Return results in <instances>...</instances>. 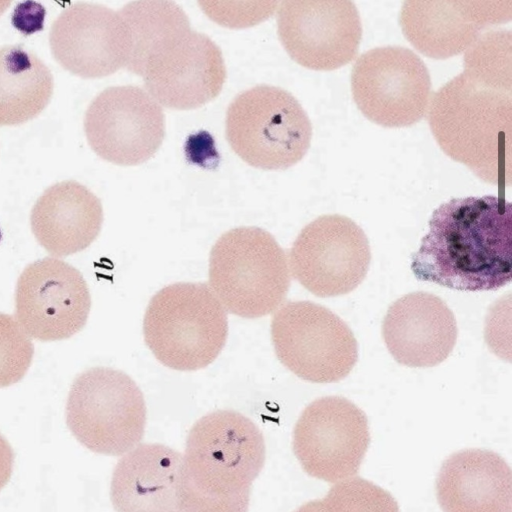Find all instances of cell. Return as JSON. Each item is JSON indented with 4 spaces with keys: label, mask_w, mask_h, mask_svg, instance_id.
Segmentation results:
<instances>
[{
    "label": "cell",
    "mask_w": 512,
    "mask_h": 512,
    "mask_svg": "<svg viewBox=\"0 0 512 512\" xmlns=\"http://www.w3.org/2000/svg\"><path fill=\"white\" fill-rule=\"evenodd\" d=\"M411 255L420 281L459 291L497 290L512 278L511 204L492 195L452 198L436 208Z\"/></svg>",
    "instance_id": "6da1fadb"
},
{
    "label": "cell",
    "mask_w": 512,
    "mask_h": 512,
    "mask_svg": "<svg viewBox=\"0 0 512 512\" xmlns=\"http://www.w3.org/2000/svg\"><path fill=\"white\" fill-rule=\"evenodd\" d=\"M257 425L234 410H216L190 429L178 484L183 512H247L251 484L265 463Z\"/></svg>",
    "instance_id": "7a4b0ae2"
},
{
    "label": "cell",
    "mask_w": 512,
    "mask_h": 512,
    "mask_svg": "<svg viewBox=\"0 0 512 512\" xmlns=\"http://www.w3.org/2000/svg\"><path fill=\"white\" fill-rule=\"evenodd\" d=\"M426 113L444 153L481 180L497 185L501 168L510 172L511 87L464 69L431 96Z\"/></svg>",
    "instance_id": "3957f363"
},
{
    "label": "cell",
    "mask_w": 512,
    "mask_h": 512,
    "mask_svg": "<svg viewBox=\"0 0 512 512\" xmlns=\"http://www.w3.org/2000/svg\"><path fill=\"white\" fill-rule=\"evenodd\" d=\"M143 335L164 366L178 371L199 370L211 364L226 343V311L207 283H174L151 298Z\"/></svg>",
    "instance_id": "277c9868"
},
{
    "label": "cell",
    "mask_w": 512,
    "mask_h": 512,
    "mask_svg": "<svg viewBox=\"0 0 512 512\" xmlns=\"http://www.w3.org/2000/svg\"><path fill=\"white\" fill-rule=\"evenodd\" d=\"M285 251L258 227H238L222 234L209 256V287L225 309L242 318L276 310L290 288Z\"/></svg>",
    "instance_id": "5b68a950"
},
{
    "label": "cell",
    "mask_w": 512,
    "mask_h": 512,
    "mask_svg": "<svg viewBox=\"0 0 512 512\" xmlns=\"http://www.w3.org/2000/svg\"><path fill=\"white\" fill-rule=\"evenodd\" d=\"M225 133L233 151L246 163L279 170L293 166L305 156L312 124L291 93L259 85L243 91L230 103Z\"/></svg>",
    "instance_id": "8992f818"
},
{
    "label": "cell",
    "mask_w": 512,
    "mask_h": 512,
    "mask_svg": "<svg viewBox=\"0 0 512 512\" xmlns=\"http://www.w3.org/2000/svg\"><path fill=\"white\" fill-rule=\"evenodd\" d=\"M66 423L76 440L90 451L124 455L143 438L145 400L140 388L124 372L93 367L72 383Z\"/></svg>",
    "instance_id": "52a82bcc"
},
{
    "label": "cell",
    "mask_w": 512,
    "mask_h": 512,
    "mask_svg": "<svg viewBox=\"0 0 512 512\" xmlns=\"http://www.w3.org/2000/svg\"><path fill=\"white\" fill-rule=\"evenodd\" d=\"M132 73L143 78L157 103L178 110L208 103L220 93L226 78L220 48L207 35L193 31L189 19L155 40Z\"/></svg>",
    "instance_id": "ba28073f"
},
{
    "label": "cell",
    "mask_w": 512,
    "mask_h": 512,
    "mask_svg": "<svg viewBox=\"0 0 512 512\" xmlns=\"http://www.w3.org/2000/svg\"><path fill=\"white\" fill-rule=\"evenodd\" d=\"M271 339L279 361L312 383L340 381L358 359L357 341L346 322L310 301L285 302L272 317Z\"/></svg>",
    "instance_id": "9c48e42d"
},
{
    "label": "cell",
    "mask_w": 512,
    "mask_h": 512,
    "mask_svg": "<svg viewBox=\"0 0 512 512\" xmlns=\"http://www.w3.org/2000/svg\"><path fill=\"white\" fill-rule=\"evenodd\" d=\"M351 91L362 114L384 127L419 122L432 96L427 66L402 46H381L362 53L352 69Z\"/></svg>",
    "instance_id": "30bf717a"
},
{
    "label": "cell",
    "mask_w": 512,
    "mask_h": 512,
    "mask_svg": "<svg viewBox=\"0 0 512 512\" xmlns=\"http://www.w3.org/2000/svg\"><path fill=\"white\" fill-rule=\"evenodd\" d=\"M293 277L318 297L352 292L364 280L371 261L368 238L350 218L322 215L307 224L290 249Z\"/></svg>",
    "instance_id": "8fae6325"
},
{
    "label": "cell",
    "mask_w": 512,
    "mask_h": 512,
    "mask_svg": "<svg viewBox=\"0 0 512 512\" xmlns=\"http://www.w3.org/2000/svg\"><path fill=\"white\" fill-rule=\"evenodd\" d=\"M369 443L365 413L340 396L311 402L298 418L292 437L293 452L303 470L330 483L358 472Z\"/></svg>",
    "instance_id": "7c38bea8"
},
{
    "label": "cell",
    "mask_w": 512,
    "mask_h": 512,
    "mask_svg": "<svg viewBox=\"0 0 512 512\" xmlns=\"http://www.w3.org/2000/svg\"><path fill=\"white\" fill-rule=\"evenodd\" d=\"M84 131L92 150L117 165L149 160L165 136V117L159 103L138 86L110 87L90 103Z\"/></svg>",
    "instance_id": "4fadbf2b"
},
{
    "label": "cell",
    "mask_w": 512,
    "mask_h": 512,
    "mask_svg": "<svg viewBox=\"0 0 512 512\" xmlns=\"http://www.w3.org/2000/svg\"><path fill=\"white\" fill-rule=\"evenodd\" d=\"M91 308L88 285L72 265L45 257L27 265L15 291V318L42 342L72 337L85 326Z\"/></svg>",
    "instance_id": "5bb4252c"
},
{
    "label": "cell",
    "mask_w": 512,
    "mask_h": 512,
    "mask_svg": "<svg viewBox=\"0 0 512 512\" xmlns=\"http://www.w3.org/2000/svg\"><path fill=\"white\" fill-rule=\"evenodd\" d=\"M279 39L289 56L313 70L352 61L362 38L358 9L349 0H286L277 16Z\"/></svg>",
    "instance_id": "9a60e30c"
},
{
    "label": "cell",
    "mask_w": 512,
    "mask_h": 512,
    "mask_svg": "<svg viewBox=\"0 0 512 512\" xmlns=\"http://www.w3.org/2000/svg\"><path fill=\"white\" fill-rule=\"evenodd\" d=\"M49 45L55 60L83 78H99L125 67L127 37L118 12L95 3L77 2L53 22Z\"/></svg>",
    "instance_id": "2e32d148"
},
{
    "label": "cell",
    "mask_w": 512,
    "mask_h": 512,
    "mask_svg": "<svg viewBox=\"0 0 512 512\" xmlns=\"http://www.w3.org/2000/svg\"><path fill=\"white\" fill-rule=\"evenodd\" d=\"M511 16V0H412L403 3L399 23L419 52L446 59L466 51L481 31Z\"/></svg>",
    "instance_id": "e0dca14e"
},
{
    "label": "cell",
    "mask_w": 512,
    "mask_h": 512,
    "mask_svg": "<svg viewBox=\"0 0 512 512\" xmlns=\"http://www.w3.org/2000/svg\"><path fill=\"white\" fill-rule=\"evenodd\" d=\"M458 336L448 305L427 292H412L387 310L382 337L393 358L408 367H433L448 358Z\"/></svg>",
    "instance_id": "ac0fdd59"
},
{
    "label": "cell",
    "mask_w": 512,
    "mask_h": 512,
    "mask_svg": "<svg viewBox=\"0 0 512 512\" xmlns=\"http://www.w3.org/2000/svg\"><path fill=\"white\" fill-rule=\"evenodd\" d=\"M182 455L160 443H143L116 464L110 499L116 512H183L178 495Z\"/></svg>",
    "instance_id": "d6986e66"
},
{
    "label": "cell",
    "mask_w": 512,
    "mask_h": 512,
    "mask_svg": "<svg viewBox=\"0 0 512 512\" xmlns=\"http://www.w3.org/2000/svg\"><path fill=\"white\" fill-rule=\"evenodd\" d=\"M443 512H511L512 475L508 463L487 449L451 454L436 478Z\"/></svg>",
    "instance_id": "ffe728a7"
},
{
    "label": "cell",
    "mask_w": 512,
    "mask_h": 512,
    "mask_svg": "<svg viewBox=\"0 0 512 512\" xmlns=\"http://www.w3.org/2000/svg\"><path fill=\"white\" fill-rule=\"evenodd\" d=\"M103 209L84 185L67 180L50 186L34 204L30 224L37 242L55 258L89 247L100 233Z\"/></svg>",
    "instance_id": "44dd1931"
},
{
    "label": "cell",
    "mask_w": 512,
    "mask_h": 512,
    "mask_svg": "<svg viewBox=\"0 0 512 512\" xmlns=\"http://www.w3.org/2000/svg\"><path fill=\"white\" fill-rule=\"evenodd\" d=\"M53 90L52 73L34 52L21 45L0 47V126L38 116Z\"/></svg>",
    "instance_id": "7402d4cb"
},
{
    "label": "cell",
    "mask_w": 512,
    "mask_h": 512,
    "mask_svg": "<svg viewBox=\"0 0 512 512\" xmlns=\"http://www.w3.org/2000/svg\"><path fill=\"white\" fill-rule=\"evenodd\" d=\"M320 502L322 512H400L388 491L358 476L336 482Z\"/></svg>",
    "instance_id": "603a6c76"
},
{
    "label": "cell",
    "mask_w": 512,
    "mask_h": 512,
    "mask_svg": "<svg viewBox=\"0 0 512 512\" xmlns=\"http://www.w3.org/2000/svg\"><path fill=\"white\" fill-rule=\"evenodd\" d=\"M464 69L511 86V32L482 33L466 50Z\"/></svg>",
    "instance_id": "cb8c5ba5"
},
{
    "label": "cell",
    "mask_w": 512,
    "mask_h": 512,
    "mask_svg": "<svg viewBox=\"0 0 512 512\" xmlns=\"http://www.w3.org/2000/svg\"><path fill=\"white\" fill-rule=\"evenodd\" d=\"M34 355L31 337L15 317L0 313V388L18 383Z\"/></svg>",
    "instance_id": "d4e9b609"
},
{
    "label": "cell",
    "mask_w": 512,
    "mask_h": 512,
    "mask_svg": "<svg viewBox=\"0 0 512 512\" xmlns=\"http://www.w3.org/2000/svg\"><path fill=\"white\" fill-rule=\"evenodd\" d=\"M45 8L34 1L19 3L12 15V24L25 35H29L43 29Z\"/></svg>",
    "instance_id": "484cf974"
},
{
    "label": "cell",
    "mask_w": 512,
    "mask_h": 512,
    "mask_svg": "<svg viewBox=\"0 0 512 512\" xmlns=\"http://www.w3.org/2000/svg\"><path fill=\"white\" fill-rule=\"evenodd\" d=\"M14 451L8 440L0 433V491L9 482L14 467Z\"/></svg>",
    "instance_id": "4316f807"
},
{
    "label": "cell",
    "mask_w": 512,
    "mask_h": 512,
    "mask_svg": "<svg viewBox=\"0 0 512 512\" xmlns=\"http://www.w3.org/2000/svg\"><path fill=\"white\" fill-rule=\"evenodd\" d=\"M294 512H322L320 500L309 501L301 505Z\"/></svg>",
    "instance_id": "83f0119b"
},
{
    "label": "cell",
    "mask_w": 512,
    "mask_h": 512,
    "mask_svg": "<svg viewBox=\"0 0 512 512\" xmlns=\"http://www.w3.org/2000/svg\"><path fill=\"white\" fill-rule=\"evenodd\" d=\"M10 1H0V15L10 6Z\"/></svg>",
    "instance_id": "f1b7e54d"
}]
</instances>
